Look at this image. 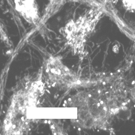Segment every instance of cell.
I'll list each match as a JSON object with an SVG mask.
<instances>
[{
	"instance_id": "obj_8",
	"label": "cell",
	"mask_w": 135,
	"mask_h": 135,
	"mask_svg": "<svg viewBox=\"0 0 135 135\" xmlns=\"http://www.w3.org/2000/svg\"><path fill=\"white\" fill-rule=\"evenodd\" d=\"M124 8L130 12L135 11V0H122Z\"/></svg>"
},
{
	"instance_id": "obj_6",
	"label": "cell",
	"mask_w": 135,
	"mask_h": 135,
	"mask_svg": "<svg viewBox=\"0 0 135 135\" xmlns=\"http://www.w3.org/2000/svg\"><path fill=\"white\" fill-rule=\"evenodd\" d=\"M15 10L28 23L40 25L41 17L36 0H14Z\"/></svg>"
},
{
	"instance_id": "obj_10",
	"label": "cell",
	"mask_w": 135,
	"mask_h": 135,
	"mask_svg": "<svg viewBox=\"0 0 135 135\" xmlns=\"http://www.w3.org/2000/svg\"><path fill=\"white\" fill-rule=\"evenodd\" d=\"M129 94L131 96V97L135 99V78L131 83V87L128 90Z\"/></svg>"
},
{
	"instance_id": "obj_5",
	"label": "cell",
	"mask_w": 135,
	"mask_h": 135,
	"mask_svg": "<svg viewBox=\"0 0 135 135\" xmlns=\"http://www.w3.org/2000/svg\"><path fill=\"white\" fill-rule=\"evenodd\" d=\"M77 3L87 5L90 7H99L104 6L102 0H48L44 13L41 17L40 25H43L48 20L57 13L66 3Z\"/></svg>"
},
{
	"instance_id": "obj_1",
	"label": "cell",
	"mask_w": 135,
	"mask_h": 135,
	"mask_svg": "<svg viewBox=\"0 0 135 135\" xmlns=\"http://www.w3.org/2000/svg\"><path fill=\"white\" fill-rule=\"evenodd\" d=\"M66 107L76 108L77 117L72 123L84 129H111V121L119 114V110L108 91H82L69 98Z\"/></svg>"
},
{
	"instance_id": "obj_4",
	"label": "cell",
	"mask_w": 135,
	"mask_h": 135,
	"mask_svg": "<svg viewBox=\"0 0 135 135\" xmlns=\"http://www.w3.org/2000/svg\"><path fill=\"white\" fill-rule=\"evenodd\" d=\"M44 92V84L41 77L27 84L25 88L13 94L6 117H27V112L36 107Z\"/></svg>"
},
{
	"instance_id": "obj_7",
	"label": "cell",
	"mask_w": 135,
	"mask_h": 135,
	"mask_svg": "<svg viewBox=\"0 0 135 135\" xmlns=\"http://www.w3.org/2000/svg\"><path fill=\"white\" fill-rule=\"evenodd\" d=\"M30 129V120L25 117H5L2 126L4 134H27Z\"/></svg>"
},
{
	"instance_id": "obj_3",
	"label": "cell",
	"mask_w": 135,
	"mask_h": 135,
	"mask_svg": "<svg viewBox=\"0 0 135 135\" xmlns=\"http://www.w3.org/2000/svg\"><path fill=\"white\" fill-rule=\"evenodd\" d=\"M44 69L50 82L64 89L89 88L98 83L78 75L63 63L61 56H49L45 62Z\"/></svg>"
},
{
	"instance_id": "obj_2",
	"label": "cell",
	"mask_w": 135,
	"mask_h": 135,
	"mask_svg": "<svg viewBox=\"0 0 135 135\" xmlns=\"http://www.w3.org/2000/svg\"><path fill=\"white\" fill-rule=\"evenodd\" d=\"M105 6L91 7L83 14L69 20L60 30L74 55L83 54L86 40L105 14Z\"/></svg>"
},
{
	"instance_id": "obj_9",
	"label": "cell",
	"mask_w": 135,
	"mask_h": 135,
	"mask_svg": "<svg viewBox=\"0 0 135 135\" xmlns=\"http://www.w3.org/2000/svg\"><path fill=\"white\" fill-rule=\"evenodd\" d=\"M50 129L53 134H64V132L62 128L55 122L50 123Z\"/></svg>"
}]
</instances>
